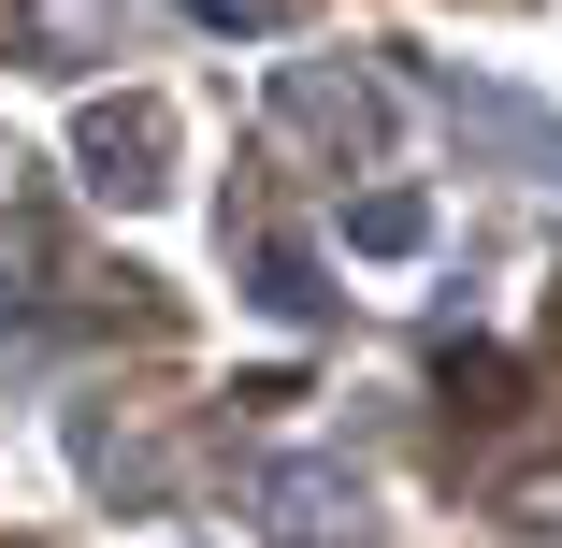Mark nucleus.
Wrapping results in <instances>:
<instances>
[{
	"label": "nucleus",
	"mask_w": 562,
	"mask_h": 548,
	"mask_svg": "<svg viewBox=\"0 0 562 548\" xmlns=\"http://www.w3.org/2000/svg\"><path fill=\"white\" fill-rule=\"evenodd\" d=\"M0 347H15V361H30V347H58V317H44V303H30L15 275H0Z\"/></svg>",
	"instance_id": "obj_9"
},
{
	"label": "nucleus",
	"mask_w": 562,
	"mask_h": 548,
	"mask_svg": "<svg viewBox=\"0 0 562 548\" xmlns=\"http://www.w3.org/2000/svg\"><path fill=\"white\" fill-rule=\"evenodd\" d=\"M72 174L101 188V202H173V101L159 87H101L87 116H72Z\"/></svg>",
	"instance_id": "obj_3"
},
{
	"label": "nucleus",
	"mask_w": 562,
	"mask_h": 548,
	"mask_svg": "<svg viewBox=\"0 0 562 548\" xmlns=\"http://www.w3.org/2000/svg\"><path fill=\"white\" fill-rule=\"evenodd\" d=\"M15 44L44 72H101V58L145 44V0H15Z\"/></svg>",
	"instance_id": "obj_5"
},
{
	"label": "nucleus",
	"mask_w": 562,
	"mask_h": 548,
	"mask_svg": "<svg viewBox=\"0 0 562 548\" xmlns=\"http://www.w3.org/2000/svg\"><path fill=\"white\" fill-rule=\"evenodd\" d=\"M274 131L317 145L331 174H375L390 159V87L361 58H274Z\"/></svg>",
	"instance_id": "obj_2"
},
{
	"label": "nucleus",
	"mask_w": 562,
	"mask_h": 548,
	"mask_svg": "<svg viewBox=\"0 0 562 548\" xmlns=\"http://www.w3.org/2000/svg\"><path fill=\"white\" fill-rule=\"evenodd\" d=\"M418 87H432V101H447V116H462L491 159H519L533 188H562V116H533V101H519V87H491V72H418Z\"/></svg>",
	"instance_id": "obj_4"
},
{
	"label": "nucleus",
	"mask_w": 562,
	"mask_h": 548,
	"mask_svg": "<svg viewBox=\"0 0 562 548\" xmlns=\"http://www.w3.org/2000/svg\"><path fill=\"white\" fill-rule=\"evenodd\" d=\"M246 519L274 548H375V477L331 448H274V462H246Z\"/></svg>",
	"instance_id": "obj_1"
},
{
	"label": "nucleus",
	"mask_w": 562,
	"mask_h": 548,
	"mask_svg": "<svg viewBox=\"0 0 562 548\" xmlns=\"http://www.w3.org/2000/svg\"><path fill=\"white\" fill-rule=\"evenodd\" d=\"M72 462H87V491H131V505H159L173 477H159V448L145 433H116V418H72Z\"/></svg>",
	"instance_id": "obj_8"
},
{
	"label": "nucleus",
	"mask_w": 562,
	"mask_h": 548,
	"mask_svg": "<svg viewBox=\"0 0 562 548\" xmlns=\"http://www.w3.org/2000/svg\"><path fill=\"white\" fill-rule=\"evenodd\" d=\"M232 275H246V303H260V317H289V333H331V317H347V289L317 275V246H303V232H246V246H232Z\"/></svg>",
	"instance_id": "obj_6"
},
{
	"label": "nucleus",
	"mask_w": 562,
	"mask_h": 548,
	"mask_svg": "<svg viewBox=\"0 0 562 548\" xmlns=\"http://www.w3.org/2000/svg\"><path fill=\"white\" fill-rule=\"evenodd\" d=\"M432 246V188H361L347 202V260H418Z\"/></svg>",
	"instance_id": "obj_7"
},
{
	"label": "nucleus",
	"mask_w": 562,
	"mask_h": 548,
	"mask_svg": "<svg viewBox=\"0 0 562 548\" xmlns=\"http://www.w3.org/2000/svg\"><path fill=\"white\" fill-rule=\"evenodd\" d=\"M188 15H202V30H289L274 0H188Z\"/></svg>",
	"instance_id": "obj_10"
}]
</instances>
